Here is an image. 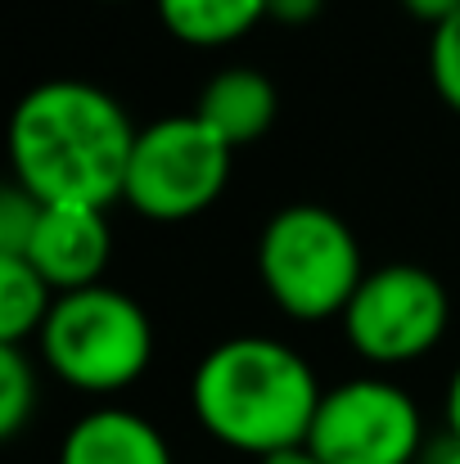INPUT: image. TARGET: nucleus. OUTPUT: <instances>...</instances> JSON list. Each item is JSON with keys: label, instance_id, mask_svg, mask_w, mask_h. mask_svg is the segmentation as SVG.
<instances>
[{"label": "nucleus", "instance_id": "obj_11", "mask_svg": "<svg viewBox=\"0 0 460 464\" xmlns=\"http://www.w3.org/2000/svg\"><path fill=\"white\" fill-rule=\"evenodd\" d=\"M162 27L185 45H226L267 18V0H153Z\"/></svg>", "mask_w": 460, "mask_h": 464}, {"label": "nucleus", "instance_id": "obj_16", "mask_svg": "<svg viewBox=\"0 0 460 464\" xmlns=\"http://www.w3.org/2000/svg\"><path fill=\"white\" fill-rule=\"evenodd\" d=\"M325 9V0H267V18L285 27H303Z\"/></svg>", "mask_w": 460, "mask_h": 464}, {"label": "nucleus", "instance_id": "obj_15", "mask_svg": "<svg viewBox=\"0 0 460 464\" xmlns=\"http://www.w3.org/2000/svg\"><path fill=\"white\" fill-rule=\"evenodd\" d=\"M429 77H434V91L443 95V104L460 113V14H452L443 27H434Z\"/></svg>", "mask_w": 460, "mask_h": 464}, {"label": "nucleus", "instance_id": "obj_3", "mask_svg": "<svg viewBox=\"0 0 460 464\" xmlns=\"http://www.w3.org/2000/svg\"><path fill=\"white\" fill-rule=\"evenodd\" d=\"M258 276L285 315L325 320L347 311L366 266L361 244L338 212L320 203H289L262 226Z\"/></svg>", "mask_w": 460, "mask_h": 464}, {"label": "nucleus", "instance_id": "obj_18", "mask_svg": "<svg viewBox=\"0 0 460 464\" xmlns=\"http://www.w3.org/2000/svg\"><path fill=\"white\" fill-rule=\"evenodd\" d=\"M425 464H460V438L443 433V438L425 451Z\"/></svg>", "mask_w": 460, "mask_h": 464}, {"label": "nucleus", "instance_id": "obj_7", "mask_svg": "<svg viewBox=\"0 0 460 464\" xmlns=\"http://www.w3.org/2000/svg\"><path fill=\"white\" fill-rule=\"evenodd\" d=\"M420 447V406L388 379H347L329 388L307 433V451L320 464H411Z\"/></svg>", "mask_w": 460, "mask_h": 464}, {"label": "nucleus", "instance_id": "obj_5", "mask_svg": "<svg viewBox=\"0 0 460 464\" xmlns=\"http://www.w3.org/2000/svg\"><path fill=\"white\" fill-rule=\"evenodd\" d=\"M235 150L217 140L194 113L158 118L136 136L122 198L153 221H185L212 208L230 180Z\"/></svg>", "mask_w": 460, "mask_h": 464}, {"label": "nucleus", "instance_id": "obj_2", "mask_svg": "<svg viewBox=\"0 0 460 464\" xmlns=\"http://www.w3.org/2000/svg\"><path fill=\"white\" fill-rule=\"evenodd\" d=\"M320 383L289 343L235 334L217 343L190 379V406L208 438L240 456H280L307 447Z\"/></svg>", "mask_w": 460, "mask_h": 464}, {"label": "nucleus", "instance_id": "obj_13", "mask_svg": "<svg viewBox=\"0 0 460 464\" xmlns=\"http://www.w3.org/2000/svg\"><path fill=\"white\" fill-rule=\"evenodd\" d=\"M36 411V370L23 347H0V433L18 438Z\"/></svg>", "mask_w": 460, "mask_h": 464}, {"label": "nucleus", "instance_id": "obj_12", "mask_svg": "<svg viewBox=\"0 0 460 464\" xmlns=\"http://www.w3.org/2000/svg\"><path fill=\"white\" fill-rule=\"evenodd\" d=\"M54 298L59 294L32 271V262L0 257V347H23L32 334H41Z\"/></svg>", "mask_w": 460, "mask_h": 464}, {"label": "nucleus", "instance_id": "obj_6", "mask_svg": "<svg viewBox=\"0 0 460 464\" xmlns=\"http://www.w3.org/2000/svg\"><path fill=\"white\" fill-rule=\"evenodd\" d=\"M452 303L434 271L416 262H393L379 271H366L361 289L343 311V334L352 352H361L375 365H402L438 347L447 334Z\"/></svg>", "mask_w": 460, "mask_h": 464}, {"label": "nucleus", "instance_id": "obj_1", "mask_svg": "<svg viewBox=\"0 0 460 464\" xmlns=\"http://www.w3.org/2000/svg\"><path fill=\"white\" fill-rule=\"evenodd\" d=\"M136 136L127 109L104 86L54 77L14 104L9 167L41 203L109 208L122 198Z\"/></svg>", "mask_w": 460, "mask_h": 464}, {"label": "nucleus", "instance_id": "obj_19", "mask_svg": "<svg viewBox=\"0 0 460 464\" xmlns=\"http://www.w3.org/2000/svg\"><path fill=\"white\" fill-rule=\"evenodd\" d=\"M447 433L460 438V365L452 374V383H447Z\"/></svg>", "mask_w": 460, "mask_h": 464}, {"label": "nucleus", "instance_id": "obj_9", "mask_svg": "<svg viewBox=\"0 0 460 464\" xmlns=\"http://www.w3.org/2000/svg\"><path fill=\"white\" fill-rule=\"evenodd\" d=\"M276 113H280V95H276L271 77L258 68H244V63L212 72L208 86L199 91V104H194V118L230 150L262 140L271 131Z\"/></svg>", "mask_w": 460, "mask_h": 464}, {"label": "nucleus", "instance_id": "obj_8", "mask_svg": "<svg viewBox=\"0 0 460 464\" xmlns=\"http://www.w3.org/2000/svg\"><path fill=\"white\" fill-rule=\"evenodd\" d=\"M109 257H113V230L104 221V208H73V203H45L41 226L23 253V262H32V271L54 294L95 289Z\"/></svg>", "mask_w": 460, "mask_h": 464}, {"label": "nucleus", "instance_id": "obj_14", "mask_svg": "<svg viewBox=\"0 0 460 464\" xmlns=\"http://www.w3.org/2000/svg\"><path fill=\"white\" fill-rule=\"evenodd\" d=\"M45 203L36 194H27L18 180H9L0 189V257H23L36 226H41Z\"/></svg>", "mask_w": 460, "mask_h": 464}, {"label": "nucleus", "instance_id": "obj_4", "mask_svg": "<svg viewBox=\"0 0 460 464\" xmlns=\"http://www.w3.org/2000/svg\"><path fill=\"white\" fill-rule=\"evenodd\" d=\"M36 343L41 361L82 392H122L153 361V324L145 307L109 285L59 294Z\"/></svg>", "mask_w": 460, "mask_h": 464}, {"label": "nucleus", "instance_id": "obj_10", "mask_svg": "<svg viewBox=\"0 0 460 464\" xmlns=\"http://www.w3.org/2000/svg\"><path fill=\"white\" fill-rule=\"evenodd\" d=\"M59 464H171V451L145 415L104 406L64 433Z\"/></svg>", "mask_w": 460, "mask_h": 464}, {"label": "nucleus", "instance_id": "obj_17", "mask_svg": "<svg viewBox=\"0 0 460 464\" xmlns=\"http://www.w3.org/2000/svg\"><path fill=\"white\" fill-rule=\"evenodd\" d=\"M402 9L416 18V23H429V27H443L452 14H460V0H402Z\"/></svg>", "mask_w": 460, "mask_h": 464}, {"label": "nucleus", "instance_id": "obj_20", "mask_svg": "<svg viewBox=\"0 0 460 464\" xmlns=\"http://www.w3.org/2000/svg\"><path fill=\"white\" fill-rule=\"evenodd\" d=\"M258 464H320L307 447H294V451H280V456H267V460H258Z\"/></svg>", "mask_w": 460, "mask_h": 464}]
</instances>
